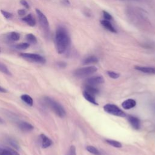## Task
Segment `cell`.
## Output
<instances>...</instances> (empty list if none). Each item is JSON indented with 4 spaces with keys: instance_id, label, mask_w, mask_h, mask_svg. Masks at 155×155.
I'll use <instances>...</instances> for the list:
<instances>
[{
    "instance_id": "obj_16",
    "label": "cell",
    "mask_w": 155,
    "mask_h": 155,
    "mask_svg": "<svg viewBox=\"0 0 155 155\" xmlns=\"http://www.w3.org/2000/svg\"><path fill=\"white\" fill-rule=\"evenodd\" d=\"M136 105V102L135 101V100L133 99H128L125 101H124L122 103V107L126 110H128V109H131L133 107H134Z\"/></svg>"
},
{
    "instance_id": "obj_25",
    "label": "cell",
    "mask_w": 155,
    "mask_h": 155,
    "mask_svg": "<svg viewBox=\"0 0 155 155\" xmlns=\"http://www.w3.org/2000/svg\"><path fill=\"white\" fill-rule=\"evenodd\" d=\"M30 47V44L28 42H22L16 44L15 47L18 50H25Z\"/></svg>"
},
{
    "instance_id": "obj_34",
    "label": "cell",
    "mask_w": 155,
    "mask_h": 155,
    "mask_svg": "<svg viewBox=\"0 0 155 155\" xmlns=\"http://www.w3.org/2000/svg\"><path fill=\"white\" fill-rule=\"evenodd\" d=\"M61 2L64 5H70V2L69 0H61Z\"/></svg>"
},
{
    "instance_id": "obj_11",
    "label": "cell",
    "mask_w": 155,
    "mask_h": 155,
    "mask_svg": "<svg viewBox=\"0 0 155 155\" xmlns=\"http://www.w3.org/2000/svg\"><path fill=\"white\" fill-rule=\"evenodd\" d=\"M100 22H101V25L108 31H109L111 33H117V30H116V28L113 25V24H111V22L110 21L102 19V20H101Z\"/></svg>"
},
{
    "instance_id": "obj_37",
    "label": "cell",
    "mask_w": 155,
    "mask_h": 155,
    "mask_svg": "<svg viewBox=\"0 0 155 155\" xmlns=\"http://www.w3.org/2000/svg\"><path fill=\"white\" fill-rule=\"evenodd\" d=\"M128 1H142V0H128Z\"/></svg>"
},
{
    "instance_id": "obj_29",
    "label": "cell",
    "mask_w": 155,
    "mask_h": 155,
    "mask_svg": "<svg viewBox=\"0 0 155 155\" xmlns=\"http://www.w3.org/2000/svg\"><path fill=\"white\" fill-rule=\"evenodd\" d=\"M1 12L2 13V15H3V16L7 19H11L13 16V15L12 13L8 12H7V11H5V10H1Z\"/></svg>"
},
{
    "instance_id": "obj_8",
    "label": "cell",
    "mask_w": 155,
    "mask_h": 155,
    "mask_svg": "<svg viewBox=\"0 0 155 155\" xmlns=\"http://www.w3.org/2000/svg\"><path fill=\"white\" fill-rule=\"evenodd\" d=\"M104 82V79L101 76H95L88 78L87 80V83L89 85L96 86L103 84Z\"/></svg>"
},
{
    "instance_id": "obj_28",
    "label": "cell",
    "mask_w": 155,
    "mask_h": 155,
    "mask_svg": "<svg viewBox=\"0 0 155 155\" xmlns=\"http://www.w3.org/2000/svg\"><path fill=\"white\" fill-rule=\"evenodd\" d=\"M8 143L12 146L13 147L15 150H18L19 148V145L18 143H17V142H16L14 139H8L7 140Z\"/></svg>"
},
{
    "instance_id": "obj_22",
    "label": "cell",
    "mask_w": 155,
    "mask_h": 155,
    "mask_svg": "<svg viewBox=\"0 0 155 155\" xmlns=\"http://www.w3.org/2000/svg\"><path fill=\"white\" fill-rule=\"evenodd\" d=\"M105 141L107 143L111 145L112 147H114L116 148H121L122 147L121 143H120L119 142H118L117 140H111V139H106Z\"/></svg>"
},
{
    "instance_id": "obj_5",
    "label": "cell",
    "mask_w": 155,
    "mask_h": 155,
    "mask_svg": "<svg viewBox=\"0 0 155 155\" xmlns=\"http://www.w3.org/2000/svg\"><path fill=\"white\" fill-rule=\"evenodd\" d=\"M20 56L23 59L31 62L38 64H44L46 61L45 59L40 54L35 53H21Z\"/></svg>"
},
{
    "instance_id": "obj_26",
    "label": "cell",
    "mask_w": 155,
    "mask_h": 155,
    "mask_svg": "<svg viewBox=\"0 0 155 155\" xmlns=\"http://www.w3.org/2000/svg\"><path fill=\"white\" fill-rule=\"evenodd\" d=\"M0 71H1L2 73H3L7 75H11V73H10V70L5 66V65L2 64V62H0Z\"/></svg>"
},
{
    "instance_id": "obj_24",
    "label": "cell",
    "mask_w": 155,
    "mask_h": 155,
    "mask_svg": "<svg viewBox=\"0 0 155 155\" xmlns=\"http://www.w3.org/2000/svg\"><path fill=\"white\" fill-rule=\"evenodd\" d=\"M86 150L90 153L94 154V155H100V152L98 151V150L95 148L93 146L89 145L86 147Z\"/></svg>"
},
{
    "instance_id": "obj_4",
    "label": "cell",
    "mask_w": 155,
    "mask_h": 155,
    "mask_svg": "<svg viewBox=\"0 0 155 155\" xmlns=\"http://www.w3.org/2000/svg\"><path fill=\"white\" fill-rule=\"evenodd\" d=\"M97 70L95 66H87L78 68L74 71V75L79 78H84L94 73Z\"/></svg>"
},
{
    "instance_id": "obj_12",
    "label": "cell",
    "mask_w": 155,
    "mask_h": 155,
    "mask_svg": "<svg viewBox=\"0 0 155 155\" xmlns=\"http://www.w3.org/2000/svg\"><path fill=\"white\" fill-rule=\"evenodd\" d=\"M128 120L133 128L136 130L139 129L140 126V122L139 118L133 116H128Z\"/></svg>"
},
{
    "instance_id": "obj_33",
    "label": "cell",
    "mask_w": 155,
    "mask_h": 155,
    "mask_svg": "<svg viewBox=\"0 0 155 155\" xmlns=\"http://www.w3.org/2000/svg\"><path fill=\"white\" fill-rule=\"evenodd\" d=\"M18 14L21 16H24L26 14V10L25 9H19L18 10Z\"/></svg>"
},
{
    "instance_id": "obj_17",
    "label": "cell",
    "mask_w": 155,
    "mask_h": 155,
    "mask_svg": "<svg viewBox=\"0 0 155 155\" xmlns=\"http://www.w3.org/2000/svg\"><path fill=\"white\" fill-rule=\"evenodd\" d=\"M98 58L96 56H89L87 58H85L83 60V64L84 65H90L92 64H96L98 62Z\"/></svg>"
},
{
    "instance_id": "obj_23",
    "label": "cell",
    "mask_w": 155,
    "mask_h": 155,
    "mask_svg": "<svg viewBox=\"0 0 155 155\" xmlns=\"http://www.w3.org/2000/svg\"><path fill=\"white\" fill-rule=\"evenodd\" d=\"M86 91L94 95V94H96L99 93V91L98 90L94 87V86H92V85H88L87 87H86V88H85V90Z\"/></svg>"
},
{
    "instance_id": "obj_27",
    "label": "cell",
    "mask_w": 155,
    "mask_h": 155,
    "mask_svg": "<svg viewBox=\"0 0 155 155\" xmlns=\"http://www.w3.org/2000/svg\"><path fill=\"white\" fill-rule=\"evenodd\" d=\"M102 15H103L104 19H105V20L111 21L113 19V17L111 16V15L108 12H107L105 10L102 11Z\"/></svg>"
},
{
    "instance_id": "obj_31",
    "label": "cell",
    "mask_w": 155,
    "mask_h": 155,
    "mask_svg": "<svg viewBox=\"0 0 155 155\" xmlns=\"http://www.w3.org/2000/svg\"><path fill=\"white\" fill-rule=\"evenodd\" d=\"M107 74L110 78H111L113 79H117L119 77V74H118L116 72L112 71H108Z\"/></svg>"
},
{
    "instance_id": "obj_3",
    "label": "cell",
    "mask_w": 155,
    "mask_h": 155,
    "mask_svg": "<svg viewBox=\"0 0 155 155\" xmlns=\"http://www.w3.org/2000/svg\"><path fill=\"white\" fill-rule=\"evenodd\" d=\"M44 101L45 105L50 108V110H51L58 116L64 117L65 116L66 112L64 107L57 101L48 96L44 97Z\"/></svg>"
},
{
    "instance_id": "obj_14",
    "label": "cell",
    "mask_w": 155,
    "mask_h": 155,
    "mask_svg": "<svg viewBox=\"0 0 155 155\" xmlns=\"http://www.w3.org/2000/svg\"><path fill=\"white\" fill-rule=\"evenodd\" d=\"M22 21L30 27H34L36 25V24L35 19L31 14H28L27 15L24 16L22 18Z\"/></svg>"
},
{
    "instance_id": "obj_2",
    "label": "cell",
    "mask_w": 155,
    "mask_h": 155,
    "mask_svg": "<svg viewBox=\"0 0 155 155\" xmlns=\"http://www.w3.org/2000/svg\"><path fill=\"white\" fill-rule=\"evenodd\" d=\"M127 12L128 18L133 24L137 25L148 24V19L142 9L137 7H128Z\"/></svg>"
},
{
    "instance_id": "obj_19",
    "label": "cell",
    "mask_w": 155,
    "mask_h": 155,
    "mask_svg": "<svg viewBox=\"0 0 155 155\" xmlns=\"http://www.w3.org/2000/svg\"><path fill=\"white\" fill-rule=\"evenodd\" d=\"M21 100L25 102L27 105L29 106H32L33 105V100L32 97L27 94H24L21 96Z\"/></svg>"
},
{
    "instance_id": "obj_30",
    "label": "cell",
    "mask_w": 155,
    "mask_h": 155,
    "mask_svg": "<svg viewBox=\"0 0 155 155\" xmlns=\"http://www.w3.org/2000/svg\"><path fill=\"white\" fill-rule=\"evenodd\" d=\"M67 155H76V147L73 145L70 146L68 149V151L67 153Z\"/></svg>"
},
{
    "instance_id": "obj_38",
    "label": "cell",
    "mask_w": 155,
    "mask_h": 155,
    "mask_svg": "<svg viewBox=\"0 0 155 155\" xmlns=\"http://www.w3.org/2000/svg\"></svg>"
},
{
    "instance_id": "obj_15",
    "label": "cell",
    "mask_w": 155,
    "mask_h": 155,
    "mask_svg": "<svg viewBox=\"0 0 155 155\" xmlns=\"http://www.w3.org/2000/svg\"><path fill=\"white\" fill-rule=\"evenodd\" d=\"M0 155H19V154L15 149L8 147H0Z\"/></svg>"
},
{
    "instance_id": "obj_1",
    "label": "cell",
    "mask_w": 155,
    "mask_h": 155,
    "mask_svg": "<svg viewBox=\"0 0 155 155\" xmlns=\"http://www.w3.org/2000/svg\"><path fill=\"white\" fill-rule=\"evenodd\" d=\"M55 45L59 54L65 53L70 45V37L67 30L63 26H59L55 32Z\"/></svg>"
},
{
    "instance_id": "obj_10",
    "label": "cell",
    "mask_w": 155,
    "mask_h": 155,
    "mask_svg": "<svg viewBox=\"0 0 155 155\" xmlns=\"http://www.w3.org/2000/svg\"><path fill=\"white\" fill-rule=\"evenodd\" d=\"M39 137H40V140H41V147L43 148H48L49 147H50L52 145V143H53L52 140L48 137H47L46 135H45L44 134H41L39 136Z\"/></svg>"
},
{
    "instance_id": "obj_18",
    "label": "cell",
    "mask_w": 155,
    "mask_h": 155,
    "mask_svg": "<svg viewBox=\"0 0 155 155\" xmlns=\"http://www.w3.org/2000/svg\"><path fill=\"white\" fill-rule=\"evenodd\" d=\"M83 96L89 102H90L93 104H94V105H97V103L96 101L95 97H94L93 94H91V93H88L86 91H84L83 92Z\"/></svg>"
},
{
    "instance_id": "obj_9",
    "label": "cell",
    "mask_w": 155,
    "mask_h": 155,
    "mask_svg": "<svg viewBox=\"0 0 155 155\" xmlns=\"http://www.w3.org/2000/svg\"><path fill=\"white\" fill-rule=\"evenodd\" d=\"M19 128L23 132H30L33 130L34 127L30 123L25 121H21L18 124Z\"/></svg>"
},
{
    "instance_id": "obj_36",
    "label": "cell",
    "mask_w": 155,
    "mask_h": 155,
    "mask_svg": "<svg viewBox=\"0 0 155 155\" xmlns=\"http://www.w3.org/2000/svg\"><path fill=\"white\" fill-rule=\"evenodd\" d=\"M2 123H4V120H3V119L0 117V124H2Z\"/></svg>"
},
{
    "instance_id": "obj_20",
    "label": "cell",
    "mask_w": 155,
    "mask_h": 155,
    "mask_svg": "<svg viewBox=\"0 0 155 155\" xmlns=\"http://www.w3.org/2000/svg\"><path fill=\"white\" fill-rule=\"evenodd\" d=\"M25 39L29 44H36L38 42V39L32 33L27 34L25 36Z\"/></svg>"
},
{
    "instance_id": "obj_35",
    "label": "cell",
    "mask_w": 155,
    "mask_h": 155,
    "mask_svg": "<svg viewBox=\"0 0 155 155\" xmlns=\"http://www.w3.org/2000/svg\"><path fill=\"white\" fill-rule=\"evenodd\" d=\"M0 92H1V93H7V91L6 89H5L4 88L0 86Z\"/></svg>"
},
{
    "instance_id": "obj_7",
    "label": "cell",
    "mask_w": 155,
    "mask_h": 155,
    "mask_svg": "<svg viewBox=\"0 0 155 155\" xmlns=\"http://www.w3.org/2000/svg\"><path fill=\"white\" fill-rule=\"evenodd\" d=\"M36 13L38 16L39 23L42 28L45 30H48L49 28V22L46 16L38 8L36 9Z\"/></svg>"
},
{
    "instance_id": "obj_6",
    "label": "cell",
    "mask_w": 155,
    "mask_h": 155,
    "mask_svg": "<svg viewBox=\"0 0 155 155\" xmlns=\"http://www.w3.org/2000/svg\"><path fill=\"white\" fill-rule=\"evenodd\" d=\"M104 110L105 112L111 115L120 117H125L126 116L125 113L114 104H107L104 105Z\"/></svg>"
},
{
    "instance_id": "obj_21",
    "label": "cell",
    "mask_w": 155,
    "mask_h": 155,
    "mask_svg": "<svg viewBox=\"0 0 155 155\" xmlns=\"http://www.w3.org/2000/svg\"><path fill=\"white\" fill-rule=\"evenodd\" d=\"M20 35L18 32L12 31L8 35V39L12 41H18L19 40Z\"/></svg>"
},
{
    "instance_id": "obj_32",
    "label": "cell",
    "mask_w": 155,
    "mask_h": 155,
    "mask_svg": "<svg viewBox=\"0 0 155 155\" xmlns=\"http://www.w3.org/2000/svg\"><path fill=\"white\" fill-rule=\"evenodd\" d=\"M20 3L21 4V5H22V6L24 7V8H25L26 9H28L30 8L29 4L28 3L25 1V0H21L20 1Z\"/></svg>"
},
{
    "instance_id": "obj_13",
    "label": "cell",
    "mask_w": 155,
    "mask_h": 155,
    "mask_svg": "<svg viewBox=\"0 0 155 155\" xmlns=\"http://www.w3.org/2000/svg\"><path fill=\"white\" fill-rule=\"evenodd\" d=\"M134 68L139 71H141V72H143L145 73L155 74V67L136 65L134 67Z\"/></svg>"
}]
</instances>
